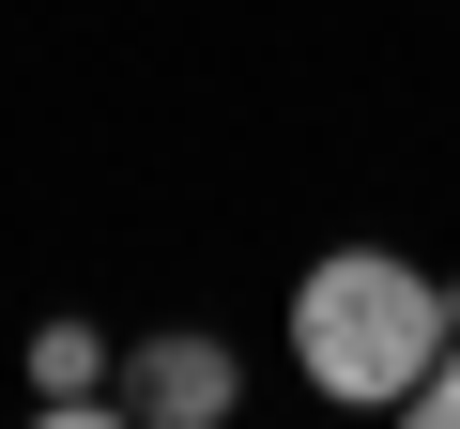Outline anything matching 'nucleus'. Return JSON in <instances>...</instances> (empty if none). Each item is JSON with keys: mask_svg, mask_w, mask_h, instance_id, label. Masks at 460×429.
<instances>
[{"mask_svg": "<svg viewBox=\"0 0 460 429\" xmlns=\"http://www.w3.org/2000/svg\"><path fill=\"white\" fill-rule=\"evenodd\" d=\"M399 414H429V429H460V337H445V353L414 368V398H399Z\"/></svg>", "mask_w": 460, "mask_h": 429, "instance_id": "obj_4", "label": "nucleus"}, {"mask_svg": "<svg viewBox=\"0 0 460 429\" xmlns=\"http://www.w3.org/2000/svg\"><path fill=\"white\" fill-rule=\"evenodd\" d=\"M429 353H445V292H429L399 246H338V261H307V276H292V368H307L323 398L399 414Z\"/></svg>", "mask_w": 460, "mask_h": 429, "instance_id": "obj_1", "label": "nucleus"}, {"mask_svg": "<svg viewBox=\"0 0 460 429\" xmlns=\"http://www.w3.org/2000/svg\"><path fill=\"white\" fill-rule=\"evenodd\" d=\"M445 337H460V292H445Z\"/></svg>", "mask_w": 460, "mask_h": 429, "instance_id": "obj_5", "label": "nucleus"}, {"mask_svg": "<svg viewBox=\"0 0 460 429\" xmlns=\"http://www.w3.org/2000/svg\"><path fill=\"white\" fill-rule=\"evenodd\" d=\"M123 414H154V429H215L230 398H246V368H230V337H199V322H169V337H138L123 353V383H108Z\"/></svg>", "mask_w": 460, "mask_h": 429, "instance_id": "obj_2", "label": "nucleus"}, {"mask_svg": "<svg viewBox=\"0 0 460 429\" xmlns=\"http://www.w3.org/2000/svg\"><path fill=\"white\" fill-rule=\"evenodd\" d=\"M108 383H123V368H108L93 322H31V398H47V414H93Z\"/></svg>", "mask_w": 460, "mask_h": 429, "instance_id": "obj_3", "label": "nucleus"}]
</instances>
